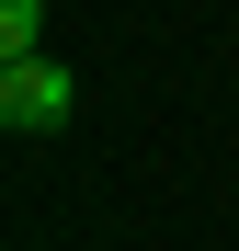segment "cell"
<instances>
[{
	"instance_id": "1",
	"label": "cell",
	"mask_w": 239,
	"mask_h": 251,
	"mask_svg": "<svg viewBox=\"0 0 239 251\" xmlns=\"http://www.w3.org/2000/svg\"><path fill=\"white\" fill-rule=\"evenodd\" d=\"M68 103H80V80H68L57 57H0V126H12V137L68 126Z\"/></svg>"
},
{
	"instance_id": "2",
	"label": "cell",
	"mask_w": 239,
	"mask_h": 251,
	"mask_svg": "<svg viewBox=\"0 0 239 251\" xmlns=\"http://www.w3.org/2000/svg\"><path fill=\"white\" fill-rule=\"evenodd\" d=\"M0 57H46V0H0Z\"/></svg>"
}]
</instances>
